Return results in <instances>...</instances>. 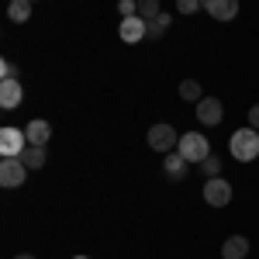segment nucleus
I'll return each instance as SVG.
<instances>
[{"label":"nucleus","instance_id":"obj_1","mask_svg":"<svg viewBox=\"0 0 259 259\" xmlns=\"http://www.w3.org/2000/svg\"><path fill=\"white\" fill-rule=\"evenodd\" d=\"M228 149H232V156L239 162H252L259 159V132L256 128H239L232 142H228Z\"/></svg>","mask_w":259,"mask_h":259},{"label":"nucleus","instance_id":"obj_2","mask_svg":"<svg viewBox=\"0 0 259 259\" xmlns=\"http://www.w3.org/2000/svg\"><path fill=\"white\" fill-rule=\"evenodd\" d=\"M177 149H180V156H183L187 162H197V166L211 156V145H207V139H204L200 132H187V135H180Z\"/></svg>","mask_w":259,"mask_h":259},{"label":"nucleus","instance_id":"obj_3","mask_svg":"<svg viewBox=\"0 0 259 259\" xmlns=\"http://www.w3.org/2000/svg\"><path fill=\"white\" fill-rule=\"evenodd\" d=\"M28 180V166L21 156H11V159H0V187L14 190V187H24Z\"/></svg>","mask_w":259,"mask_h":259},{"label":"nucleus","instance_id":"obj_4","mask_svg":"<svg viewBox=\"0 0 259 259\" xmlns=\"http://www.w3.org/2000/svg\"><path fill=\"white\" fill-rule=\"evenodd\" d=\"M204 200L211 204V207H225V204H232V183L221 177H207L204 183Z\"/></svg>","mask_w":259,"mask_h":259},{"label":"nucleus","instance_id":"obj_5","mask_svg":"<svg viewBox=\"0 0 259 259\" xmlns=\"http://www.w3.org/2000/svg\"><path fill=\"white\" fill-rule=\"evenodd\" d=\"M28 149V135L21 128H0V156L11 159V156H21Z\"/></svg>","mask_w":259,"mask_h":259},{"label":"nucleus","instance_id":"obj_6","mask_svg":"<svg viewBox=\"0 0 259 259\" xmlns=\"http://www.w3.org/2000/svg\"><path fill=\"white\" fill-rule=\"evenodd\" d=\"M149 145L156 152H173V145H180V135L173 132V124H152L149 128Z\"/></svg>","mask_w":259,"mask_h":259},{"label":"nucleus","instance_id":"obj_7","mask_svg":"<svg viewBox=\"0 0 259 259\" xmlns=\"http://www.w3.org/2000/svg\"><path fill=\"white\" fill-rule=\"evenodd\" d=\"M121 41H128V45H135V41L149 38V24H145V18H121V28H118Z\"/></svg>","mask_w":259,"mask_h":259},{"label":"nucleus","instance_id":"obj_8","mask_svg":"<svg viewBox=\"0 0 259 259\" xmlns=\"http://www.w3.org/2000/svg\"><path fill=\"white\" fill-rule=\"evenodd\" d=\"M200 11H207L214 21H235L239 0H200Z\"/></svg>","mask_w":259,"mask_h":259},{"label":"nucleus","instance_id":"obj_9","mask_svg":"<svg viewBox=\"0 0 259 259\" xmlns=\"http://www.w3.org/2000/svg\"><path fill=\"white\" fill-rule=\"evenodd\" d=\"M197 118L200 124H221V118H225V107H221L218 97H204L197 100Z\"/></svg>","mask_w":259,"mask_h":259},{"label":"nucleus","instance_id":"obj_10","mask_svg":"<svg viewBox=\"0 0 259 259\" xmlns=\"http://www.w3.org/2000/svg\"><path fill=\"white\" fill-rule=\"evenodd\" d=\"M21 100H24V87L18 80H4L0 83V107L4 111H14Z\"/></svg>","mask_w":259,"mask_h":259},{"label":"nucleus","instance_id":"obj_11","mask_svg":"<svg viewBox=\"0 0 259 259\" xmlns=\"http://www.w3.org/2000/svg\"><path fill=\"white\" fill-rule=\"evenodd\" d=\"M249 256V239L245 235H232L221 245V259H245Z\"/></svg>","mask_w":259,"mask_h":259},{"label":"nucleus","instance_id":"obj_12","mask_svg":"<svg viewBox=\"0 0 259 259\" xmlns=\"http://www.w3.org/2000/svg\"><path fill=\"white\" fill-rule=\"evenodd\" d=\"M24 135H28V145H49V135H52V128H49V121H28V128H24Z\"/></svg>","mask_w":259,"mask_h":259},{"label":"nucleus","instance_id":"obj_13","mask_svg":"<svg viewBox=\"0 0 259 259\" xmlns=\"http://www.w3.org/2000/svg\"><path fill=\"white\" fill-rule=\"evenodd\" d=\"M162 169H166V177L169 180H180L187 173V159L180 156V152H166V159H162Z\"/></svg>","mask_w":259,"mask_h":259},{"label":"nucleus","instance_id":"obj_14","mask_svg":"<svg viewBox=\"0 0 259 259\" xmlns=\"http://www.w3.org/2000/svg\"><path fill=\"white\" fill-rule=\"evenodd\" d=\"M21 159L28 169H41L45 166V145H28L24 152H21Z\"/></svg>","mask_w":259,"mask_h":259},{"label":"nucleus","instance_id":"obj_15","mask_svg":"<svg viewBox=\"0 0 259 259\" xmlns=\"http://www.w3.org/2000/svg\"><path fill=\"white\" fill-rule=\"evenodd\" d=\"M7 18L24 24V21L31 18V0H11V7H7Z\"/></svg>","mask_w":259,"mask_h":259},{"label":"nucleus","instance_id":"obj_16","mask_svg":"<svg viewBox=\"0 0 259 259\" xmlns=\"http://www.w3.org/2000/svg\"><path fill=\"white\" fill-rule=\"evenodd\" d=\"M180 97H183V100H204L200 83L197 80H183V83H180Z\"/></svg>","mask_w":259,"mask_h":259},{"label":"nucleus","instance_id":"obj_17","mask_svg":"<svg viewBox=\"0 0 259 259\" xmlns=\"http://www.w3.org/2000/svg\"><path fill=\"white\" fill-rule=\"evenodd\" d=\"M145 24H149V38H159L162 31H166V28H169V14H166V11H162L159 18H152V21H145Z\"/></svg>","mask_w":259,"mask_h":259},{"label":"nucleus","instance_id":"obj_18","mask_svg":"<svg viewBox=\"0 0 259 259\" xmlns=\"http://www.w3.org/2000/svg\"><path fill=\"white\" fill-rule=\"evenodd\" d=\"M162 11H159V0H139V18L145 21H152V18H159Z\"/></svg>","mask_w":259,"mask_h":259},{"label":"nucleus","instance_id":"obj_19","mask_svg":"<svg viewBox=\"0 0 259 259\" xmlns=\"http://www.w3.org/2000/svg\"><path fill=\"white\" fill-rule=\"evenodd\" d=\"M200 169H204L207 177H221V159L218 156H207V159L200 162Z\"/></svg>","mask_w":259,"mask_h":259},{"label":"nucleus","instance_id":"obj_20","mask_svg":"<svg viewBox=\"0 0 259 259\" xmlns=\"http://www.w3.org/2000/svg\"><path fill=\"white\" fill-rule=\"evenodd\" d=\"M118 11H121V18H135L139 14V0H118Z\"/></svg>","mask_w":259,"mask_h":259},{"label":"nucleus","instance_id":"obj_21","mask_svg":"<svg viewBox=\"0 0 259 259\" xmlns=\"http://www.w3.org/2000/svg\"><path fill=\"white\" fill-rule=\"evenodd\" d=\"M177 7H180V14H197L200 0H177Z\"/></svg>","mask_w":259,"mask_h":259},{"label":"nucleus","instance_id":"obj_22","mask_svg":"<svg viewBox=\"0 0 259 259\" xmlns=\"http://www.w3.org/2000/svg\"><path fill=\"white\" fill-rule=\"evenodd\" d=\"M0 73H4V80H18V66L14 62H0Z\"/></svg>","mask_w":259,"mask_h":259},{"label":"nucleus","instance_id":"obj_23","mask_svg":"<svg viewBox=\"0 0 259 259\" xmlns=\"http://www.w3.org/2000/svg\"><path fill=\"white\" fill-rule=\"evenodd\" d=\"M249 128H256V132H259V104H256V107H249Z\"/></svg>","mask_w":259,"mask_h":259},{"label":"nucleus","instance_id":"obj_24","mask_svg":"<svg viewBox=\"0 0 259 259\" xmlns=\"http://www.w3.org/2000/svg\"><path fill=\"white\" fill-rule=\"evenodd\" d=\"M14 259H35V256H28V252H21V256H14Z\"/></svg>","mask_w":259,"mask_h":259},{"label":"nucleus","instance_id":"obj_25","mask_svg":"<svg viewBox=\"0 0 259 259\" xmlns=\"http://www.w3.org/2000/svg\"><path fill=\"white\" fill-rule=\"evenodd\" d=\"M73 259H87V256H73Z\"/></svg>","mask_w":259,"mask_h":259},{"label":"nucleus","instance_id":"obj_26","mask_svg":"<svg viewBox=\"0 0 259 259\" xmlns=\"http://www.w3.org/2000/svg\"><path fill=\"white\" fill-rule=\"evenodd\" d=\"M31 4H35V0H31Z\"/></svg>","mask_w":259,"mask_h":259}]
</instances>
